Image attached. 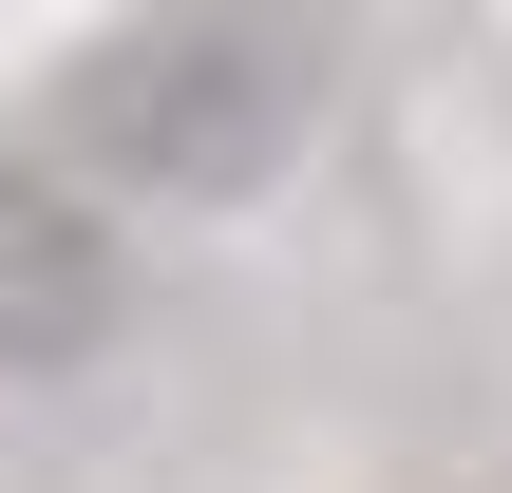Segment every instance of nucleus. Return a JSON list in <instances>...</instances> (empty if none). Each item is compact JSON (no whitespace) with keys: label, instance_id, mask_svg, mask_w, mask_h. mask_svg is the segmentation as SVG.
I'll return each mask as SVG.
<instances>
[{"label":"nucleus","instance_id":"f257e3e1","mask_svg":"<svg viewBox=\"0 0 512 493\" xmlns=\"http://www.w3.org/2000/svg\"><path fill=\"white\" fill-rule=\"evenodd\" d=\"M304 114H323V76H304V19H266V0H171V19L76 57V133L190 209H247L304 152Z\"/></svg>","mask_w":512,"mask_h":493},{"label":"nucleus","instance_id":"f03ea898","mask_svg":"<svg viewBox=\"0 0 512 493\" xmlns=\"http://www.w3.org/2000/svg\"><path fill=\"white\" fill-rule=\"evenodd\" d=\"M114 304H133V266H114V228H95L76 190H38V171H0V380H76V361L114 342Z\"/></svg>","mask_w":512,"mask_h":493}]
</instances>
